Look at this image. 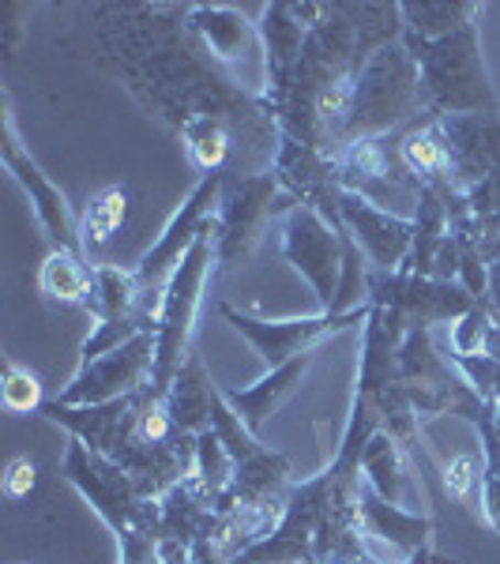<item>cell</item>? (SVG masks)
Returning a JSON list of instances; mask_svg holds the SVG:
<instances>
[{"label": "cell", "instance_id": "f35d334b", "mask_svg": "<svg viewBox=\"0 0 500 564\" xmlns=\"http://www.w3.org/2000/svg\"><path fill=\"white\" fill-rule=\"evenodd\" d=\"M444 486H448V494L459 500V505L475 508L481 505V463L475 456H459L448 463V470H444Z\"/></svg>", "mask_w": 500, "mask_h": 564}, {"label": "cell", "instance_id": "7bdbcfd3", "mask_svg": "<svg viewBox=\"0 0 500 564\" xmlns=\"http://www.w3.org/2000/svg\"><path fill=\"white\" fill-rule=\"evenodd\" d=\"M493 430H497V436H500V403H493Z\"/></svg>", "mask_w": 500, "mask_h": 564}, {"label": "cell", "instance_id": "30bf717a", "mask_svg": "<svg viewBox=\"0 0 500 564\" xmlns=\"http://www.w3.org/2000/svg\"><path fill=\"white\" fill-rule=\"evenodd\" d=\"M335 486L339 481H335L331 470L294 481L283 520L271 527V534H263L260 542L244 545L230 564H313V545L335 505Z\"/></svg>", "mask_w": 500, "mask_h": 564}, {"label": "cell", "instance_id": "1f68e13d", "mask_svg": "<svg viewBox=\"0 0 500 564\" xmlns=\"http://www.w3.org/2000/svg\"><path fill=\"white\" fill-rule=\"evenodd\" d=\"M481 441V520L500 531V436L493 430V403H481L467 414Z\"/></svg>", "mask_w": 500, "mask_h": 564}, {"label": "cell", "instance_id": "4dcf8cb0", "mask_svg": "<svg viewBox=\"0 0 500 564\" xmlns=\"http://www.w3.org/2000/svg\"><path fill=\"white\" fill-rule=\"evenodd\" d=\"M177 135H181V143H185L188 162H193L204 177L226 174V170H233V162H238V140H233L230 124L215 121V117H196V121H188Z\"/></svg>", "mask_w": 500, "mask_h": 564}, {"label": "cell", "instance_id": "5bb4252c", "mask_svg": "<svg viewBox=\"0 0 500 564\" xmlns=\"http://www.w3.org/2000/svg\"><path fill=\"white\" fill-rule=\"evenodd\" d=\"M154 327L132 335L129 343H121L117 350L102 354L90 366H79L72 372L68 388H61L57 403L68 406H98V403H113V399L135 395L151 384V369H154Z\"/></svg>", "mask_w": 500, "mask_h": 564}, {"label": "cell", "instance_id": "3957f363", "mask_svg": "<svg viewBox=\"0 0 500 564\" xmlns=\"http://www.w3.org/2000/svg\"><path fill=\"white\" fill-rule=\"evenodd\" d=\"M425 98H422V76H417V61L403 42L384 45L372 53L366 68L358 72L354 84L347 121L339 132V148L361 140H384V135L414 129L425 121ZM335 148V151H339Z\"/></svg>", "mask_w": 500, "mask_h": 564}, {"label": "cell", "instance_id": "cb8c5ba5", "mask_svg": "<svg viewBox=\"0 0 500 564\" xmlns=\"http://www.w3.org/2000/svg\"><path fill=\"white\" fill-rule=\"evenodd\" d=\"M218 388L207 372L204 358L193 350L185 358V366L177 369L174 384L162 399H166V411H170V422H174L177 433H188V436H199L211 430V414H215V403H218Z\"/></svg>", "mask_w": 500, "mask_h": 564}, {"label": "cell", "instance_id": "d6a6232c", "mask_svg": "<svg viewBox=\"0 0 500 564\" xmlns=\"http://www.w3.org/2000/svg\"><path fill=\"white\" fill-rule=\"evenodd\" d=\"M124 215H129V188L121 185H106L90 196L84 223H79V234H84V252L102 249V245L113 238L124 226Z\"/></svg>", "mask_w": 500, "mask_h": 564}, {"label": "cell", "instance_id": "836d02e7", "mask_svg": "<svg viewBox=\"0 0 500 564\" xmlns=\"http://www.w3.org/2000/svg\"><path fill=\"white\" fill-rule=\"evenodd\" d=\"M188 481H193L211 505H218V497L233 486V456L226 452V444L218 441L215 430L196 436V463H193V478Z\"/></svg>", "mask_w": 500, "mask_h": 564}, {"label": "cell", "instance_id": "d6986e66", "mask_svg": "<svg viewBox=\"0 0 500 564\" xmlns=\"http://www.w3.org/2000/svg\"><path fill=\"white\" fill-rule=\"evenodd\" d=\"M140 406H143V391L113 399V403H98V406H68V403H57V399H45L42 417L53 425H61L72 441L87 444V448L98 452V456L117 459L135 436Z\"/></svg>", "mask_w": 500, "mask_h": 564}, {"label": "cell", "instance_id": "52a82bcc", "mask_svg": "<svg viewBox=\"0 0 500 564\" xmlns=\"http://www.w3.org/2000/svg\"><path fill=\"white\" fill-rule=\"evenodd\" d=\"M294 207L283 188H279L275 170L263 174H238L222 185L215 212V263L218 271H238L257 257L263 230L271 218L286 215Z\"/></svg>", "mask_w": 500, "mask_h": 564}, {"label": "cell", "instance_id": "4fadbf2b", "mask_svg": "<svg viewBox=\"0 0 500 564\" xmlns=\"http://www.w3.org/2000/svg\"><path fill=\"white\" fill-rule=\"evenodd\" d=\"M283 260L297 271L316 297V313H331L343 275V226L316 207L294 204L283 215Z\"/></svg>", "mask_w": 500, "mask_h": 564}, {"label": "cell", "instance_id": "ffe728a7", "mask_svg": "<svg viewBox=\"0 0 500 564\" xmlns=\"http://www.w3.org/2000/svg\"><path fill=\"white\" fill-rule=\"evenodd\" d=\"M327 4L324 0H305V4H290V0H275V4L260 8V42H263V65H268V84L263 95L279 90L286 76L302 61V50L308 42V31L324 20Z\"/></svg>", "mask_w": 500, "mask_h": 564}, {"label": "cell", "instance_id": "277c9868", "mask_svg": "<svg viewBox=\"0 0 500 564\" xmlns=\"http://www.w3.org/2000/svg\"><path fill=\"white\" fill-rule=\"evenodd\" d=\"M403 45L414 53L422 98L430 117H463V113H497L500 95L489 79L481 57L478 23L463 26L441 42H422L403 34Z\"/></svg>", "mask_w": 500, "mask_h": 564}, {"label": "cell", "instance_id": "83f0119b", "mask_svg": "<svg viewBox=\"0 0 500 564\" xmlns=\"http://www.w3.org/2000/svg\"><path fill=\"white\" fill-rule=\"evenodd\" d=\"M406 456H411V452H406L392 433H377L366 444V452H361V463H358L361 481H366L377 497L392 500V505H403L406 494H411V486H414Z\"/></svg>", "mask_w": 500, "mask_h": 564}, {"label": "cell", "instance_id": "d590c367", "mask_svg": "<svg viewBox=\"0 0 500 564\" xmlns=\"http://www.w3.org/2000/svg\"><path fill=\"white\" fill-rule=\"evenodd\" d=\"M0 399L12 414H42L45 391L42 380L31 369H23L20 361L4 358V384H0Z\"/></svg>", "mask_w": 500, "mask_h": 564}, {"label": "cell", "instance_id": "ee69618b", "mask_svg": "<svg viewBox=\"0 0 500 564\" xmlns=\"http://www.w3.org/2000/svg\"><path fill=\"white\" fill-rule=\"evenodd\" d=\"M369 564H380V561H369Z\"/></svg>", "mask_w": 500, "mask_h": 564}, {"label": "cell", "instance_id": "b9f144b4", "mask_svg": "<svg viewBox=\"0 0 500 564\" xmlns=\"http://www.w3.org/2000/svg\"><path fill=\"white\" fill-rule=\"evenodd\" d=\"M486 257H489V260H497V257H500V234H497V241H493V245H489V249H486Z\"/></svg>", "mask_w": 500, "mask_h": 564}, {"label": "cell", "instance_id": "9a60e30c", "mask_svg": "<svg viewBox=\"0 0 500 564\" xmlns=\"http://www.w3.org/2000/svg\"><path fill=\"white\" fill-rule=\"evenodd\" d=\"M399 135H384V140H361V143H347L331 154L335 162V177H339L343 193H358L372 199L377 207L392 212L395 199H411L417 204V193L422 185L406 174L403 159H399Z\"/></svg>", "mask_w": 500, "mask_h": 564}, {"label": "cell", "instance_id": "484cf974", "mask_svg": "<svg viewBox=\"0 0 500 564\" xmlns=\"http://www.w3.org/2000/svg\"><path fill=\"white\" fill-rule=\"evenodd\" d=\"M90 321H148L154 324L148 294H143L135 271H124L117 263H95V290L87 305Z\"/></svg>", "mask_w": 500, "mask_h": 564}, {"label": "cell", "instance_id": "603a6c76", "mask_svg": "<svg viewBox=\"0 0 500 564\" xmlns=\"http://www.w3.org/2000/svg\"><path fill=\"white\" fill-rule=\"evenodd\" d=\"M313 361H316V350L302 354V358L286 361V366H279V369H268L260 380H252V384H244V388H222V399L230 403V411L249 425V433L260 436L268 430L271 417L286 406V399L302 388V380H305V372L313 369Z\"/></svg>", "mask_w": 500, "mask_h": 564}, {"label": "cell", "instance_id": "4316f807", "mask_svg": "<svg viewBox=\"0 0 500 564\" xmlns=\"http://www.w3.org/2000/svg\"><path fill=\"white\" fill-rule=\"evenodd\" d=\"M414 249L411 260L403 263V271L422 279L436 275V260H441L444 245L452 241V212H448V196L433 193V188H422L414 204Z\"/></svg>", "mask_w": 500, "mask_h": 564}, {"label": "cell", "instance_id": "8fae6325", "mask_svg": "<svg viewBox=\"0 0 500 564\" xmlns=\"http://www.w3.org/2000/svg\"><path fill=\"white\" fill-rule=\"evenodd\" d=\"M222 174H207L199 177V185L193 193L185 196V204L170 215L166 230L159 234V241L143 252V260L135 263V279H140L143 294H148V308L151 316L159 321V308H162V294H166V282L170 275L181 268V260L188 257V249L196 245L199 234L215 223V212H218V196H222Z\"/></svg>", "mask_w": 500, "mask_h": 564}, {"label": "cell", "instance_id": "74e56055", "mask_svg": "<svg viewBox=\"0 0 500 564\" xmlns=\"http://www.w3.org/2000/svg\"><path fill=\"white\" fill-rule=\"evenodd\" d=\"M148 321H95L90 327V335L84 339V347H79V366H90V361H98L102 354L117 350L121 343H129L132 335L148 332Z\"/></svg>", "mask_w": 500, "mask_h": 564}, {"label": "cell", "instance_id": "2e32d148", "mask_svg": "<svg viewBox=\"0 0 500 564\" xmlns=\"http://www.w3.org/2000/svg\"><path fill=\"white\" fill-rule=\"evenodd\" d=\"M185 23H188V31H193V39L207 50V57H211L215 65H222L233 79H238V84H244V68L249 65H257L263 72V79H268L260 26L252 23L241 8H233V4H188ZM252 95H257V90H252Z\"/></svg>", "mask_w": 500, "mask_h": 564}, {"label": "cell", "instance_id": "f1b7e54d", "mask_svg": "<svg viewBox=\"0 0 500 564\" xmlns=\"http://www.w3.org/2000/svg\"><path fill=\"white\" fill-rule=\"evenodd\" d=\"M39 290L57 308H87L90 290H95V268H87L76 252L53 249L39 268Z\"/></svg>", "mask_w": 500, "mask_h": 564}, {"label": "cell", "instance_id": "8992f818", "mask_svg": "<svg viewBox=\"0 0 500 564\" xmlns=\"http://www.w3.org/2000/svg\"><path fill=\"white\" fill-rule=\"evenodd\" d=\"M61 475H65L68 486L95 508L98 520L117 534V542H129L135 534H151L154 500L140 494L135 478L117 459L98 456V452H90L87 444H79L68 436L65 459H61Z\"/></svg>", "mask_w": 500, "mask_h": 564}, {"label": "cell", "instance_id": "6da1fadb", "mask_svg": "<svg viewBox=\"0 0 500 564\" xmlns=\"http://www.w3.org/2000/svg\"><path fill=\"white\" fill-rule=\"evenodd\" d=\"M188 4H90L84 12V53L98 72L113 76L129 95L181 132L196 117L230 124L244 174L275 166L279 121L260 95L238 84L207 57L185 23Z\"/></svg>", "mask_w": 500, "mask_h": 564}, {"label": "cell", "instance_id": "e0dca14e", "mask_svg": "<svg viewBox=\"0 0 500 564\" xmlns=\"http://www.w3.org/2000/svg\"><path fill=\"white\" fill-rule=\"evenodd\" d=\"M358 520H361V534H366L369 561L406 564L417 553L433 550V534H436L433 516L411 512V508L377 497L366 481L358 489Z\"/></svg>", "mask_w": 500, "mask_h": 564}, {"label": "cell", "instance_id": "7c38bea8", "mask_svg": "<svg viewBox=\"0 0 500 564\" xmlns=\"http://www.w3.org/2000/svg\"><path fill=\"white\" fill-rule=\"evenodd\" d=\"M218 313H222V321L260 354L263 366L279 369V366H286V361L302 358V354H313L324 339H331V335L347 332L354 324H366L372 305L358 308V313H313V316H290V321H260V316L233 308L230 302L218 305Z\"/></svg>", "mask_w": 500, "mask_h": 564}, {"label": "cell", "instance_id": "ab89813d", "mask_svg": "<svg viewBox=\"0 0 500 564\" xmlns=\"http://www.w3.org/2000/svg\"><path fill=\"white\" fill-rule=\"evenodd\" d=\"M34 481H39V463L26 459V456H15L12 463H8V470H4V497H8V505H23V500L31 497Z\"/></svg>", "mask_w": 500, "mask_h": 564}, {"label": "cell", "instance_id": "ba28073f", "mask_svg": "<svg viewBox=\"0 0 500 564\" xmlns=\"http://www.w3.org/2000/svg\"><path fill=\"white\" fill-rule=\"evenodd\" d=\"M369 302L384 313L399 339L414 327L456 324L478 305L459 282L422 279L411 271H369Z\"/></svg>", "mask_w": 500, "mask_h": 564}, {"label": "cell", "instance_id": "60d3db41", "mask_svg": "<svg viewBox=\"0 0 500 564\" xmlns=\"http://www.w3.org/2000/svg\"><path fill=\"white\" fill-rule=\"evenodd\" d=\"M486 305L493 308V316L500 321V257L489 260V282H486Z\"/></svg>", "mask_w": 500, "mask_h": 564}, {"label": "cell", "instance_id": "d4e9b609", "mask_svg": "<svg viewBox=\"0 0 500 564\" xmlns=\"http://www.w3.org/2000/svg\"><path fill=\"white\" fill-rule=\"evenodd\" d=\"M399 159H403L406 174H411L422 188H433V193H452L456 177H452V162H448V148L441 140V129H436L433 117L417 121L414 129H406L399 135Z\"/></svg>", "mask_w": 500, "mask_h": 564}, {"label": "cell", "instance_id": "8d00e7d4", "mask_svg": "<svg viewBox=\"0 0 500 564\" xmlns=\"http://www.w3.org/2000/svg\"><path fill=\"white\" fill-rule=\"evenodd\" d=\"M467 207H470V218H475V226L481 230L486 249H489L500 234V166L486 181H478L475 188H467Z\"/></svg>", "mask_w": 500, "mask_h": 564}, {"label": "cell", "instance_id": "7402d4cb", "mask_svg": "<svg viewBox=\"0 0 500 564\" xmlns=\"http://www.w3.org/2000/svg\"><path fill=\"white\" fill-rule=\"evenodd\" d=\"M275 177L279 188L302 207H316L335 223V204H339V177H335V162L331 154L313 148V143L290 140L279 135V154H275ZM339 226V223H335Z\"/></svg>", "mask_w": 500, "mask_h": 564}, {"label": "cell", "instance_id": "9c48e42d", "mask_svg": "<svg viewBox=\"0 0 500 564\" xmlns=\"http://www.w3.org/2000/svg\"><path fill=\"white\" fill-rule=\"evenodd\" d=\"M0 162L12 174L15 185L23 188L26 199L34 207V218L45 230V238L53 241V249H65L84 257V234H79V223L68 207V196L53 185V177L39 166V159L31 154V148L23 143L20 129H15V109H12V95H0Z\"/></svg>", "mask_w": 500, "mask_h": 564}, {"label": "cell", "instance_id": "ac0fdd59", "mask_svg": "<svg viewBox=\"0 0 500 564\" xmlns=\"http://www.w3.org/2000/svg\"><path fill=\"white\" fill-rule=\"evenodd\" d=\"M335 223L358 241L366 252L372 271H403L414 249V218H403L395 212H384L372 199L358 193H339L335 204Z\"/></svg>", "mask_w": 500, "mask_h": 564}, {"label": "cell", "instance_id": "e575fe53", "mask_svg": "<svg viewBox=\"0 0 500 564\" xmlns=\"http://www.w3.org/2000/svg\"><path fill=\"white\" fill-rule=\"evenodd\" d=\"M497 316L486 302H478L467 316L448 324V358H481L489 354V339H493Z\"/></svg>", "mask_w": 500, "mask_h": 564}, {"label": "cell", "instance_id": "5b68a950", "mask_svg": "<svg viewBox=\"0 0 500 564\" xmlns=\"http://www.w3.org/2000/svg\"><path fill=\"white\" fill-rule=\"evenodd\" d=\"M211 268H218L215 223L196 238L188 257L181 260V268L170 275L166 294H162L159 321H154V339H159V347H154V369H151V384H148L154 395H166L177 369L185 366V358L193 354L196 316H199V302H204V286H207Z\"/></svg>", "mask_w": 500, "mask_h": 564}, {"label": "cell", "instance_id": "7a4b0ae2", "mask_svg": "<svg viewBox=\"0 0 500 564\" xmlns=\"http://www.w3.org/2000/svg\"><path fill=\"white\" fill-rule=\"evenodd\" d=\"M403 31L399 4H380V0L327 4L324 20L308 31L302 61L286 76V84L263 95L279 121V132L335 154L358 72L372 53L403 42Z\"/></svg>", "mask_w": 500, "mask_h": 564}, {"label": "cell", "instance_id": "f546056e", "mask_svg": "<svg viewBox=\"0 0 500 564\" xmlns=\"http://www.w3.org/2000/svg\"><path fill=\"white\" fill-rule=\"evenodd\" d=\"M403 8V34L422 42H441L448 34L463 31V26L478 23V15L486 8L478 0H411V4H399Z\"/></svg>", "mask_w": 500, "mask_h": 564}, {"label": "cell", "instance_id": "44dd1931", "mask_svg": "<svg viewBox=\"0 0 500 564\" xmlns=\"http://www.w3.org/2000/svg\"><path fill=\"white\" fill-rule=\"evenodd\" d=\"M441 140L448 148L452 177L467 193L500 166V109L497 113H463V117H433Z\"/></svg>", "mask_w": 500, "mask_h": 564}]
</instances>
